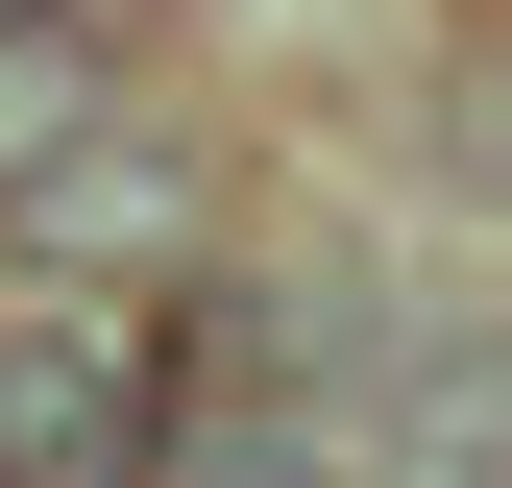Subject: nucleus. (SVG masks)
Listing matches in <instances>:
<instances>
[{
	"instance_id": "obj_2",
	"label": "nucleus",
	"mask_w": 512,
	"mask_h": 488,
	"mask_svg": "<svg viewBox=\"0 0 512 488\" xmlns=\"http://www.w3.org/2000/svg\"><path fill=\"white\" fill-rule=\"evenodd\" d=\"M0 220H25V244H171L196 171H171V147H49V171H0Z\"/></svg>"
},
{
	"instance_id": "obj_3",
	"label": "nucleus",
	"mask_w": 512,
	"mask_h": 488,
	"mask_svg": "<svg viewBox=\"0 0 512 488\" xmlns=\"http://www.w3.org/2000/svg\"><path fill=\"white\" fill-rule=\"evenodd\" d=\"M49 122H98V74L74 49H0V171H49Z\"/></svg>"
},
{
	"instance_id": "obj_1",
	"label": "nucleus",
	"mask_w": 512,
	"mask_h": 488,
	"mask_svg": "<svg viewBox=\"0 0 512 488\" xmlns=\"http://www.w3.org/2000/svg\"><path fill=\"white\" fill-rule=\"evenodd\" d=\"M147 440H171L147 342H98V318H0V488H122Z\"/></svg>"
}]
</instances>
